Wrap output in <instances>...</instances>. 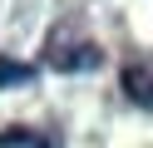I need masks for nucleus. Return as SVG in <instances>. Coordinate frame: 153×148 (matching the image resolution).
Here are the masks:
<instances>
[{"label":"nucleus","mask_w":153,"mask_h":148,"mask_svg":"<svg viewBox=\"0 0 153 148\" xmlns=\"http://www.w3.org/2000/svg\"><path fill=\"white\" fill-rule=\"evenodd\" d=\"M123 94L133 99L138 109H153V54H138V59H128L123 64Z\"/></svg>","instance_id":"1"}]
</instances>
